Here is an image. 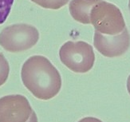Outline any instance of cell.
Segmentation results:
<instances>
[{"instance_id":"obj_8","label":"cell","mask_w":130,"mask_h":122,"mask_svg":"<svg viewBox=\"0 0 130 122\" xmlns=\"http://www.w3.org/2000/svg\"><path fill=\"white\" fill-rule=\"evenodd\" d=\"M31 1L43 8L58 10L65 7L70 0H31Z\"/></svg>"},{"instance_id":"obj_13","label":"cell","mask_w":130,"mask_h":122,"mask_svg":"<svg viewBox=\"0 0 130 122\" xmlns=\"http://www.w3.org/2000/svg\"><path fill=\"white\" fill-rule=\"evenodd\" d=\"M127 90L128 93L130 94V75L128 77V80H127Z\"/></svg>"},{"instance_id":"obj_2","label":"cell","mask_w":130,"mask_h":122,"mask_svg":"<svg viewBox=\"0 0 130 122\" xmlns=\"http://www.w3.org/2000/svg\"><path fill=\"white\" fill-rule=\"evenodd\" d=\"M90 23L95 30L105 35L119 34L125 28V19L120 9L103 0L92 9Z\"/></svg>"},{"instance_id":"obj_10","label":"cell","mask_w":130,"mask_h":122,"mask_svg":"<svg viewBox=\"0 0 130 122\" xmlns=\"http://www.w3.org/2000/svg\"><path fill=\"white\" fill-rule=\"evenodd\" d=\"M10 73V65L4 55L0 53V86L7 81Z\"/></svg>"},{"instance_id":"obj_14","label":"cell","mask_w":130,"mask_h":122,"mask_svg":"<svg viewBox=\"0 0 130 122\" xmlns=\"http://www.w3.org/2000/svg\"><path fill=\"white\" fill-rule=\"evenodd\" d=\"M128 8H129V10H130V0L128 1Z\"/></svg>"},{"instance_id":"obj_7","label":"cell","mask_w":130,"mask_h":122,"mask_svg":"<svg viewBox=\"0 0 130 122\" xmlns=\"http://www.w3.org/2000/svg\"><path fill=\"white\" fill-rule=\"evenodd\" d=\"M102 0H71L69 5L73 19L82 24H91L90 13L96 4Z\"/></svg>"},{"instance_id":"obj_11","label":"cell","mask_w":130,"mask_h":122,"mask_svg":"<svg viewBox=\"0 0 130 122\" xmlns=\"http://www.w3.org/2000/svg\"><path fill=\"white\" fill-rule=\"evenodd\" d=\"M78 122H102L101 120L98 119V118H95V117H85L82 118V120H80Z\"/></svg>"},{"instance_id":"obj_3","label":"cell","mask_w":130,"mask_h":122,"mask_svg":"<svg viewBox=\"0 0 130 122\" xmlns=\"http://www.w3.org/2000/svg\"><path fill=\"white\" fill-rule=\"evenodd\" d=\"M59 57L68 69L77 74L89 72L95 62L93 47L83 41L66 42L60 49Z\"/></svg>"},{"instance_id":"obj_1","label":"cell","mask_w":130,"mask_h":122,"mask_svg":"<svg viewBox=\"0 0 130 122\" xmlns=\"http://www.w3.org/2000/svg\"><path fill=\"white\" fill-rule=\"evenodd\" d=\"M25 87L38 99L47 101L54 97L61 88V77L50 61L41 55L28 58L21 70Z\"/></svg>"},{"instance_id":"obj_9","label":"cell","mask_w":130,"mask_h":122,"mask_svg":"<svg viewBox=\"0 0 130 122\" xmlns=\"http://www.w3.org/2000/svg\"><path fill=\"white\" fill-rule=\"evenodd\" d=\"M14 0H0V25L7 20Z\"/></svg>"},{"instance_id":"obj_4","label":"cell","mask_w":130,"mask_h":122,"mask_svg":"<svg viewBox=\"0 0 130 122\" xmlns=\"http://www.w3.org/2000/svg\"><path fill=\"white\" fill-rule=\"evenodd\" d=\"M39 39L37 28L25 23L7 26L0 32V46L10 53H19L30 49Z\"/></svg>"},{"instance_id":"obj_6","label":"cell","mask_w":130,"mask_h":122,"mask_svg":"<svg viewBox=\"0 0 130 122\" xmlns=\"http://www.w3.org/2000/svg\"><path fill=\"white\" fill-rule=\"evenodd\" d=\"M94 47L105 57L115 58L125 54L130 46V34L125 28L117 35H105L95 30L93 38Z\"/></svg>"},{"instance_id":"obj_5","label":"cell","mask_w":130,"mask_h":122,"mask_svg":"<svg viewBox=\"0 0 130 122\" xmlns=\"http://www.w3.org/2000/svg\"><path fill=\"white\" fill-rule=\"evenodd\" d=\"M33 112L29 101L22 95L0 98V122H27Z\"/></svg>"},{"instance_id":"obj_12","label":"cell","mask_w":130,"mask_h":122,"mask_svg":"<svg viewBox=\"0 0 130 122\" xmlns=\"http://www.w3.org/2000/svg\"><path fill=\"white\" fill-rule=\"evenodd\" d=\"M27 122H38V117H37V115H36L35 112L32 113L29 120H28Z\"/></svg>"}]
</instances>
